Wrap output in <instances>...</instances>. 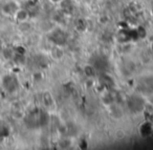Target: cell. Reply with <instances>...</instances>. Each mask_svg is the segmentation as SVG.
I'll list each match as a JSON object with an SVG mask.
<instances>
[{
    "mask_svg": "<svg viewBox=\"0 0 153 150\" xmlns=\"http://www.w3.org/2000/svg\"><path fill=\"white\" fill-rule=\"evenodd\" d=\"M2 85H3V87H4L5 90L10 93H15V91L18 89V87H19V83H18L17 78L12 76V75H7V76L3 77Z\"/></svg>",
    "mask_w": 153,
    "mask_h": 150,
    "instance_id": "obj_1",
    "label": "cell"
},
{
    "mask_svg": "<svg viewBox=\"0 0 153 150\" xmlns=\"http://www.w3.org/2000/svg\"><path fill=\"white\" fill-rule=\"evenodd\" d=\"M19 10L18 5L16 4V2H7L2 7V12L3 14L7 16H12V15H15L17 13V11Z\"/></svg>",
    "mask_w": 153,
    "mask_h": 150,
    "instance_id": "obj_2",
    "label": "cell"
},
{
    "mask_svg": "<svg viewBox=\"0 0 153 150\" xmlns=\"http://www.w3.org/2000/svg\"><path fill=\"white\" fill-rule=\"evenodd\" d=\"M15 17L19 22H24L28 19V12L25 10H18L15 14Z\"/></svg>",
    "mask_w": 153,
    "mask_h": 150,
    "instance_id": "obj_3",
    "label": "cell"
},
{
    "mask_svg": "<svg viewBox=\"0 0 153 150\" xmlns=\"http://www.w3.org/2000/svg\"><path fill=\"white\" fill-rule=\"evenodd\" d=\"M9 135V127L3 122H0V140H3Z\"/></svg>",
    "mask_w": 153,
    "mask_h": 150,
    "instance_id": "obj_4",
    "label": "cell"
},
{
    "mask_svg": "<svg viewBox=\"0 0 153 150\" xmlns=\"http://www.w3.org/2000/svg\"><path fill=\"white\" fill-rule=\"evenodd\" d=\"M43 103L46 106L53 105V99H51V95H48V93H44L43 95Z\"/></svg>",
    "mask_w": 153,
    "mask_h": 150,
    "instance_id": "obj_5",
    "label": "cell"
},
{
    "mask_svg": "<svg viewBox=\"0 0 153 150\" xmlns=\"http://www.w3.org/2000/svg\"><path fill=\"white\" fill-rule=\"evenodd\" d=\"M84 72H85L86 76L91 77V76H94V68L91 67L90 65H88V66H86V67L84 68Z\"/></svg>",
    "mask_w": 153,
    "mask_h": 150,
    "instance_id": "obj_6",
    "label": "cell"
},
{
    "mask_svg": "<svg viewBox=\"0 0 153 150\" xmlns=\"http://www.w3.org/2000/svg\"><path fill=\"white\" fill-rule=\"evenodd\" d=\"M51 1L53 3H61L62 2V0H51Z\"/></svg>",
    "mask_w": 153,
    "mask_h": 150,
    "instance_id": "obj_7",
    "label": "cell"
}]
</instances>
